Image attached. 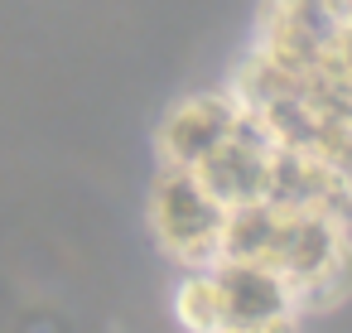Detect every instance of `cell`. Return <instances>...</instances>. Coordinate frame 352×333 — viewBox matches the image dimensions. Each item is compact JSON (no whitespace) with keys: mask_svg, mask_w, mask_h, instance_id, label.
Here are the masks:
<instances>
[{"mask_svg":"<svg viewBox=\"0 0 352 333\" xmlns=\"http://www.w3.org/2000/svg\"><path fill=\"white\" fill-rule=\"evenodd\" d=\"M150 232L160 241V251L179 266V270H198L212 266L222 251V227H227V203L193 174V169H155L150 184V203H145Z\"/></svg>","mask_w":352,"mask_h":333,"instance_id":"1","label":"cell"},{"mask_svg":"<svg viewBox=\"0 0 352 333\" xmlns=\"http://www.w3.org/2000/svg\"><path fill=\"white\" fill-rule=\"evenodd\" d=\"M241 126V102L227 87L179 97L155 126V155L169 169H198L232 131Z\"/></svg>","mask_w":352,"mask_h":333,"instance_id":"2","label":"cell"},{"mask_svg":"<svg viewBox=\"0 0 352 333\" xmlns=\"http://www.w3.org/2000/svg\"><path fill=\"white\" fill-rule=\"evenodd\" d=\"M212 280H217V294H222V323L227 328L256 333V328H265L275 319H304L294 309V294H289L285 275L261 266V261H227V256H217L212 261Z\"/></svg>","mask_w":352,"mask_h":333,"instance_id":"3","label":"cell"},{"mask_svg":"<svg viewBox=\"0 0 352 333\" xmlns=\"http://www.w3.org/2000/svg\"><path fill=\"white\" fill-rule=\"evenodd\" d=\"M270 155H275V140L241 111V126L193 169L227 208H241V203H256L265 198V184H270Z\"/></svg>","mask_w":352,"mask_h":333,"instance_id":"4","label":"cell"},{"mask_svg":"<svg viewBox=\"0 0 352 333\" xmlns=\"http://www.w3.org/2000/svg\"><path fill=\"white\" fill-rule=\"evenodd\" d=\"M174 319H179L184 333H217V328H227L212 266H198V270L179 275V285H174Z\"/></svg>","mask_w":352,"mask_h":333,"instance_id":"5","label":"cell"},{"mask_svg":"<svg viewBox=\"0 0 352 333\" xmlns=\"http://www.w3.org/2000/svg\"><path fill=\"white\" fill-rule=\"evenodd\" d=\"M217 333H241V328H217Z\"/></svg>","mask_w":352,"mask_h":333,"instance_id":"6","label":"cell"}]
</instances>
